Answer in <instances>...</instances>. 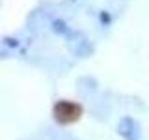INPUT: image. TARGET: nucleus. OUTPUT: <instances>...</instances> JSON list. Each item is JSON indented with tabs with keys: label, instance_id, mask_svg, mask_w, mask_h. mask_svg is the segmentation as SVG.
<instances>
[{
	"label": "nucleus",
	"instance_id": "nucleus-1",
	"mask_svg": "<svg viewBox=\"0 0 149 140\" xmlns=\"http://www.w3.org/2000/svg\"><path fill=\"white\" fill-rule=\"evenodd\" d=\"M54 114H56V120L62 121V123H69V121L77 120L78 114H80V108L73 103H67V101H60L58 105L54 106Z\"/></svg>",
	"mask_w": 149,
	"mask_h": 140
},
{
	"label": "nucleus",
	"instance_id": "nucleus-2",
	"mask_svg": "<svg viewBox=\"0 0 149 140\" xmlns=\"http://www.w3.org/2000/svg\"><path fill=\"white\" fill-rule=\"evenodd\" d=\"M118 131L125 140H140V136H142L138 121H134L132 118H123L121 120L119 125H118Z\"/></svg>",
	"mask_w": 149,
	"mask_h": 140
}]
</instances>
